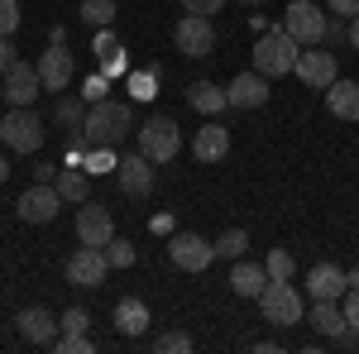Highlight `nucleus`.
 <instances>
[{"label":"nucleus","mask_w":359,"mask_h":354,"mask_svg":"<svg viewBox=\"0 0 359 354\" xmlns=\"http://www.w3.org/2000/svg\"><path fill=\"white\" fill-rule=\"evenodd\" d=\"M306 321L316 326V335H321V340H335L340 330H350V321H345V306H340V301H316Z\"/></svg>","instance_id":"22"},{"label":"nucleus","mask_w":359,"mask_h":354,"mask_svg":"<svg viewBox=\"0 0 359 354\" xmlns=\"http://www.w3.org/2000/svg\"><path fill=\"white\" fill-rule=\"evenodd\" d=\"M106 273H111V259H106V249H96V245H82L67 259V282L72 287H101Z\"/></svg>","instance_id":"12"},{"label":"nucleus","mask_w":359,"mask_h":354,"mask_svg":"<svg viewBox=\"0 0 359 354\" xmlns=\"http://www.w3.org/2000/svg\"><path fill=\"white\" fill-rule=\"evenodd\" d=\"M135 96H139V101L154 96V77H149V72H139V77H135Z\"/></svg>","instance_id":"42"},{"label":"nucleus","mask_w":359,"mask_h":354,"mask_svg":"<svg viewBox=\"0 0 359 354\" xmlns=\"http://www.w3.org/2000/svg\"><path fill=\"white\" fill-rule=\"evenodd\" d=\"M264 287H269V268L235 259V268H230V292H235V297H259Z\"/></svg>","instance_id":"21"},{"label":"nucleus","mask_w":359,"mask_h":354,"mask_svg":"<svg viewBox=\"0 0 359 354\" xmlns=\"http://www.w3.org/2000/svg\"><path fill=\"white\" fill-rule=\"evenodd\" d=\"M106 91H111V77H106V72H96V77L86 72V82H82V101H86V106L106 101Z\"/></svg>","instance_id":"33"},{"label":"nucleus","mask_w":359,"mask_h":354,"mask_svg":"<svg viewBox=\"0 0 359 354\" xmlns=\"http://www.w3.org/2000/svg\"><path fill=\"white\" fill-rule=\"evenodd\" d=\"M340 306H345V321L359 330V287H345V297H340Z\"/></svg>","instance_id":"38"},{"label":"nucleus","mask_w":359,"mask_h":354,"mask_svg":"<svg viewBox=\"0 0 359 354\" xmlns=\"http://www.w3.org/2000/svg\"><path fill=\"white\" fill-rule=\"evenodd\" d=\"M245 249H249L245 230H225L221 240H216V259H230V264H235V259H245Z\"/></svg>","instance_id":"28"},{"label":"nucleus","mask_w":359,"mask_h":354,"mask_svg":"<svg viewBox=\"0 0 359 354\" xmlns=\"http://www.w3.org/2000/svg\"><path fill=\"white\" fill-rule=\"evenodd\" d=\"M168 259H172L182 273H206L211 264H216V245H206V240L192 235V230H177V235L168 240Z\"/></svg>","instance_id":"8"},{"label":"nucleus","mask_w":359,"mask_h":354,"mask_svg":"<svg viewBox=\"0 0 359 354\" xmlns=\"http://www.w3.org/2000/svg\"><path fill=\"white\" fill-rule=\"evenodd\" d=\"M297 57H302V43L283 25L264 29L259 43H254V72H264V77H287V72L297 67Z\"/></svg>","instance_id":"2"},{"label":"nucleus","mask_w":359,"mask_h":354,"mask_svg":"<svg viewBox=\"0 0 359 354\" xmlns=\"http://www.w3.org/2000/svg\"><path fill=\"white\" fill-rule=\"evenodd\" d=\"M172 43H177V53L182 57H206L216 48V29L206 15H182L177 29H172Z\"/></svg>","instance_id":"11"},{"label":"nucleus","mask_w":359,"mask_h":354,"mask_svg":"<svg viewBox=\"0 0 359 354\" xmlns=\"http://www.w3.org/2000/svg\"><path fill=\"white\" fill-rule=\"evenodd\" d=\"M20 29V0H0V39H10Z\"/></svg>","instance_id":"36"},{"label":"nucleus","mask_w":359,"mask_h":354,"mask_svg":"<svg viewBox=\"0 0 359 354\" xmlns=\"http://www.w3.org/2000/svg\"><path fill=\"white\" fill-rule=\"evenodd\" d=\"M254 301H259V316H264L269 326H278V330H287V326H297V321H306L302 292H297L292 282H273V278H269V287H264Z\"/></svg>","instance_id":"4"},{"label":"nucleus","mask_w":359,"mask_h":354,"mask_svg":"<svg viewBox=\"0 0 359 354\" xmlns=\"http://www.w3.org/2000/svg\"><path fill=\"white\" fill-rule=\"evenodd\" d=\"M86 326H91V316H86L82 306H67L57 316V335H86Z\"/></svg>","instance_id":"30"},{"label":"nucleus","mask_w":359,"mask_h":354,"mask_svg":"<svg viewBox=\"0 0 359 354\" xmlns=\"http://www.w3.org/2000/svg\"><path fill=\"white\" fill-rule=\"evenodd\" d=\"M115 330H120V335H144V330H149V306L139 297H125L115 306Z\"/></svg>","instance_id":"24"},{"label":"nucleus","mask_w":359,"mask_h":354,"mask_svg":"<svg viewBox=\"0 0 359 354\" xmlns=\"http://www.w3.org/2000/svg\"><path fill=\"white\" fill-rule=\"evenodd\" d=\"M106 259H111V268H130L139 254H135V245H130V240H111V245H106Z\"/></svg>","instance_id":"34"},{"label":"nucleus","mask_w":359,"mask_h":354,"mask_svg":"<svg viewBox=\"0 0 359 354\" xmlns=\"http://www.w3.org/2000/svg\"><path fill=\"white\" fill-rule=\"evenodd\" d=\"M15 326H20V335H25L29 345H53L57 340V316L48 306H25L15 316Z\"/></svg>","instance_id":"17"},{"label":"nucleus","mask_w":359,"mask_h":354,"mask_svg":"<svg viewBox=\"0 0 359 354\" xmlns=\"http://www.w3.org/2000/svg\"><path fill=\"white\" fill-rule=\"evenodd\" d=\"M77 240L82 245H96V249H106L115 240V220L101 201H82L77 206Z\"/></svg>","instance_id":"14"},{"label":"nucleus","mask_w":359,"mask_h":354,"mask_svg":"<svg viewBox=\"0 0 359 354\" xmlns=\"http://www.w3.org/2000/svg\"><path fill=\"white\" fill-rule=\"evenodd\" d=\"M91 53H96V57H111V53H120V43H115V34H111V29H101V34H96Z\"/></svg>","instance_id":"39"},{"label":"nucleus","mask_w":359,"mask_h":354,"mask_svg":"<svg viewBox=\"0 0 359 354\" xmlns=\"http://www.w3.org/2000/svg\"><path fill=\"white\" fill-rule=\"evenodd\" d=\"M82 168L96 177V172H115V168H120V158H115V149H86V163Z\"/></svg>","instance_id":"31"},{"label":"nucleus","mask_w":359,"mask_h":354,"mask_svg":"<svg viewBox=\"0 0 359 354\" xmlns=\"http://www.w3.org/2000/svg\"><path fill=\"white\" fill-rule=\"evenodd\" d=\"M292 77H297L306 91H326V86L340 77V62H335V53H326V43H311V48H302Z\"/></svg>","instance_id":"7"},{"label":"nucleus","mask_w":359,"mask_h":354,"mask_svg":"<svg viewBox=\"0 0 359 354\" xmlns=\"http://www.w3.org/2000/svg\"><path fill=\"white\" fill-rule=\"evenodd\" d=\"M130 130H135V120H130V106H120V101H96V106L86 110V144L91 149H120L125 139H130Z\"/></svg>","instance_id":"1"},{"label":"nucleus","mask_w":359,"mask_h":354,"mask_svg":"<svg viewBox=\"0 0 359 354\" xmlns=\"http://www.w3.org/2000/svg\"><path fill=\"white\" fill-rule=\"evenodd\" d=\"M39 67V82H43V91H67L72 86V53H67V43H48V53L34 62Z\"/></svg>","instance_id":"16"},{"label":"nucleus","mask_w":359,"mask_h":354,"mask_svg":"<svg viewBox=\"0 0 359 354\" xmlns=\"http://www.w3.org/2000/svg\"><path fill=\"white\" fill-rule=\"evenodd\" d=\"M53 177H57L53 163H39V168H34V182H53Z\"/></svg>","instance_id":"45"},{"label":"nucleus","mask_w":359,"mask_h":354,"mask_svg":"<svg viewBox=\"0 0 359 354\" xmlns=\"http://www.w3.org/2000/svg\"><path fill=\"white\" fill-rule=\"evenodd\" d=\"M135 139H139V154H144V158H154L158 168L172 163V158L182 154V130H177V120H172V115H149V120L135 130Z\"/></svg>","instance_id":"3"},{"label":"nucleus","mask_w":359,"mask_h":354,"mask_svg":"<svg viewBox=\"0 0 359 354\" xmlns=\"http://www.w3.org/2000/svg\"><path fill=\"white\" fill-rule=\"evenodd\" d=\"M221 5H225V0H182V10H187V15H206V20H211V15H221Z\"/></svg>","instance_id":"37"},{"label":"nucleus","mask_w":359,"mask_h":354,"mask_svg":"<svg viewBox=\"0 0 359 354\" xmlns=\"http://www.w3.org/2000/svg\"><path fill=\"white\" fill-rule=\"evenodd\" d=\"M82 25H91V29H111L115 25V0H82Z\"/></svg>","instance_id":"27"},{"label":"nucleus","mask_w":359,"mask_h":354,"mask_svg":"<svg viewBox=\"0 0 359 354\" xmlns=\"http://www.w3.org/2000/svg\"><path fill=\"white\" fill-rule=\"evenodd\" d=\"M115 177H120V191H125V196H149L154 182H158V163H154V158H144V154L135 149V154H125V158H120Z\"/></svg>","instance_id":"13"},{"label":"nucleus","mask_w":359,"mask_h":354,"mask_svg":"<svg viewBox=\"0 0 359 354\" xmlns=\"http://www.w3.org/2000/svg\"><path fill=\"white\" fill-rule=\"evenodd\" d=\"M57 206H62V196H57L53 182H34L29 191H20V201H15V216L25 220V225H48L57 216Z\"/></svg>","instance_id":"9"},{"label":"nucleus","mask_w":359,"mask_h":354,"mask_svg":"<svg viewBox=\"0 0 359 354\" xmlns=\"http://www.w3.org/2000/svg\"><path fill=\"white\" fill-rule=\"evenodd\" d=\"M345 39H350V43H355V48H359V15H355V20H350V34H345Z\"/></svg>","instance_id":"46"},{"label":"nucleus","mask_w":359,"mask_h":354,"mask_svg":"<svg viewBox=\"0 0 359 354\" xmlns=\"http://www.w3.org/2000/svg\"><path fill=\"white\" fill-rule=\"evenodd\" d=\"M326 10L340 15V20H355V15H359V0H326Z\"/></svg>","instance_id":"40"},{"label":"nucleus","mask_w":359,"mask_h":354,"mask_svg":"<svg viewBox=\"0 0 359 354\" xmlns=\"http://www.w3.org/2000/svg\"><path fill=\"white\" fill-rule=\"evenodd\" d=\"M10 62H15V48H10V39H0V77L10 72Z\"/></svg>","instance_id":"43"},{"label":"nucleus","mask_w":359,"mask_h":354,"mask_svg":"<svg viewBox=\"0 0 359 354\" xmlns=\"http://www.w3.org/2000/svg\"><path fill=\"white\" fill-rule=\"evenodd\" d=\"M101 72H106V77H120V72H125V57H120V53L101 57Z\"/></svg>","instance_id":"41"},{"label":"nucleus","mask_w":359,"mask_h":354,"mask_svg":"<svg viewBox=\"0 0 359 354\" xmlns=\"http://www.w3.org/2000/svg\"><path fill=\"white\" fill-rule=\"evenodd\" d=\"M326 110H331L335 120H359V82L335 77V82L326 86Z\"/></svg>","instance_id":"20"},{"label":"nucleus","mask_w":359,"mask_h":354,"mask_svg":"<svg viewBox=\"0 0 359 354\" xmlns=\"http://www.w3.org/2000/svg\"><path fill=\"white\" fill-rule=\"evenodd\" d=\"M264 268H269V278H273V282H292V268H297V264H292V254H287V249L278 245L273 254L264 259Z\"/></svg>","instance_id":"29"},{"label":"nucleus","mask_w":359,"mask_h":354,"mask_svg":"<svg viewBox=\"0 0 359 354\" xmlns=\"http://www.w3.org/2000/svg\"><path fill=\"white\" fill-rule=\"evenodd\" d=\"M326 25H331V15H321V5H311V0H287V10H283V29L302 48L326 43Z\"/></svg>","instance_id":"6"},{"label":"nucleus","mask_w":359,"mask_h":354,"mask_svg":"<svg viewBox=\"0 0 359 354\" xmlns=\"http://www.w3.org/2000/svg\"><path fill=\"white\" fill-rule=\"evenodd\" d=\"M53 350H62V354H86V350H96V340H91V335H57Z\"/></svg>","instance_id":"35"},{"label":"nucleus","mask_w":359,"mask_h":354,"mask_svg":"<svg viewBox=\"0 0 359 354\" xmlns=\"http://www.w3.org/2000/svg\"><path fill=\"white\" fill-rule=\"evenodd\" d=\"M192 154L201 158V163H221V158H230V130H225L221 120H206V125L196 130V139H192Z\"/></svg>","instance_id":"19"},{"label":"nucleus","mask_w":359,"mask_h":354,"mask_svg":"<svg viewBox=\"0 0 359 354\" xmlns=\"http://www.w3.org/2000/svg\"><path fill=\"white\" fill-rule=\"evenodd\" d=\"M154 350H158V354H187V350H192V335H182V330H163V335L154 340Z\"/></svg>","instance_id":"32"},{"label":"nucleus","mask_w":359,"mask_h":354,"mask_svg":"<svg viewBox=\"0 0 359 354\" xmlns=\"http://www.w3.org/2000/svg\"><path fill=\"white\" fill-rule=\"evenodd\" d=\"M43 135H48L43 120H39L29 106H15L5 120H0V139H5L10 154H39V149H43Z\"/></svg>","instance_id":"5"},{"label":"nucleus","mask_w":359,"mask_h":354,"mask_svg":"<svg viewBox=\"0 0 359 354\" xmlns=\"http://www.w3.org/2000/svg\"><path fill=\"white\" fill-rule=\"evenodd\" d=\"M187 101H192V110H201L206 120L230 106V101H225V86H216V82H192L187 86Z\"/></svg>","instance_id":"23"},{"label":"nucleus","mask_w":359,"mask_h":354,"mask_svg":"<svg viewBox=\"0 0 359 354\" xmlns=\"http://www.w3.org/2000/svg\"><path fill=\"white\" fill-rule=\"evenodd\" d=\"M345 287H350V278H345V268H335V264H316V268L306 273V292H311V301H340Z\"/></svg>","instance_id":"18"},{"label":"nucleus","mask_w":359,"mask_h":354,"mask_svg":"<svg viewBox=\"0 0 359 354\" xmlns=\"http://www.w3.org/2000/svg\"><path fill=\"white\" fill-rule=\"evenodd\" d=\"M53 187H57L62 201H77V206H82L86 201V168H57Z\"/></svg>","instance_id":"25"},{"label":"nucleus","mask_w":359,"mask_h":354,"mask_svg":"<svg viewBox=\"0 0 359 354\" xmlns=\"http://www.w3.org/2000/svg\"><path fill=\"white\" fill-rule=\"evenodd\" d=\"M5 177H10V163H5V158H0V187H5Z\"/></svg>","instance_id":"47"},{"label":"nucleus","mask_w":359,"mask_h":354,"mask_svg":"<svg viewBox=\"0 0 359 354\" xmlns=\"http://www.w3.org/2000/svg\"><path fill=\"white\" fill-rule=\"evenodd\" d=\"M240 5H264V0H240Z\"/></svg>","instance_id":"48"},{"label":"nucleus","mask_w":359,"mask_h":354,"mask_svg":"<svg viewBox=\"0 0 359 354\" xmlns=\"http://www.w3.org/2000/svg\"><path fill=\"white\" fill-rule=\"evenodd\" d=\"M345 34H350V25H340V20H331V25H326V43H335V39H345Z\"/></svg>","instance_id":"44"},{"label":"nucleus","mask_w":359,"mask_h":354,"mask_svg":"<svg viewBox=\"0 0 359 354\" xmlns=\"http://www.w3.org/2000/svg\"><path fill=\"white\" fill-rule=\"evenodd\" d=\"M269 77L264 72H240V77H230V86H225V101L235 110H259V106H269Z\"/></svg>","instance_id":"15"},{"label":"nucleus","mask_w":359,"mask_h":354,"mask_svg":"<svg viewBox=\"0 0 359 354\" xmlns=\"http://www.w3.org/2000/svg\"><path fill=\"white\" fill-rule=\"evenodd\" d=\"M53 120L67 130V135H82L86 130V106L77 101V96H62V101L53 106Z\"/></svg>","instance_id":"26"},{"label":"nucleus","mask_w":359,"mask_h":354,"mask_svg":"<svg viewBox=\"0 0 359 354\" xmlns=\"http://www.w3.org/2000/svg\"><path fill=\"white\" fill-rule=\"evenodd\" d=\"M39 91H43V82H39V67L15 57V62H10V72L0 77V96L10 101V110H15V106H34V101H39Z\"/></svg>","instance_id":"10"}]
</instances>
